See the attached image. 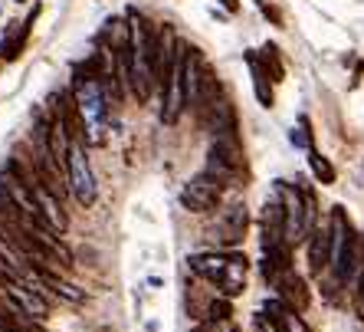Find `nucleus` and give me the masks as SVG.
<instances>
[{"instance_id":"nucleus-1","label":"nucleus","mask_w":364,"mask_h":332,"mask_svg":"<svg viewBox=\"0 0 364 332\" xmlns=\"http://www.w3.org/2000/svg\"><path fill=\"white\" fill-rule=\"evenodd\" d=\"M191 273L203 276V280L217 286L220 296H240L246 290V254L240 250H210V254H194L187 256Z\"/></svg>"},{"instance_id":"nucleus-2","label":"nucleus","mask_w":364,"mask_h":332,"mask_svg":"<svg viewBox=\"0 0 364 332\" xmlns=\"http://www.w3.org/2000/svg\"><path fill=\"white\" fill-rule=\"evenodd\" d=\"M73 99L82 115V142L85 145H102L105 142V115H109V95L95 76L79 73L73 76Z\"/></svg>"},{"instance_id":"nucleus-3","label":"nucleus","mask_w":364,"mask_h":332,"mask_svg":"<svg viewBox=\"0 0 364 332\" xmlns=\"http://www.w3.org/2000/svg\"><path fill=\"white\" fill-rule=\"evenodd\" d=\"M0 293H4V299H7L10 306L17 309V313H23L26 319H46L50 316V299L43 296L40 290V280H23V276H17V273H4V283H0Z\"/></svg>"},{"instance_id":"nucleus-4","label":"nucleus","mask_w":364,"mask_h":332,"mask_svg":"<svg viewBox=\"0 0 364 332\" xmlns=\"http://www.w3.org/2000/svg\"><path fill=\"white\" fill-rule=\"evenodd\" d=\"M243 168H246V158H243V145H240V132H233V135H213L210 152H207V168L203 171H210L220 181L233 185Z\"/></svg>"},{"instance_id":"nucleus-5","label":"nucleus","mask_w":364,"mask_h":332,"mask_svg":"<svg viewBox=\"0 0 364 332\" xmlns=\"http://www.w3.org/2000/svg\"><path fill=\"white\" fill-rule=\"evenodd\" d=\"M272 187H276V197L282 201V211H286V244L292 247V244H299V240H305L312 230H309V217H305V197H302V187H299V181L292 185V181H272Z\"/></svg>"},{"instance_id":"nucleus-6","label":"nucleus","mask_w":364,"mask_h":332,"mask_svg":"<svg viewBox=\"0 0 364 332\" xmlns=\"http://www.w3.org/2000/svg\"><path fill=\"white\" fill-rule=\"evenodd\" d=\"M223 185H227V181H220L217 175L200 171V175H194V178L181 187V204H184L187 211H194V214H210L213 207L220 204Z\"/></svg>"},{"instance_id":"nucleus-7","label":"nucleus","mask_w":364,"mask_h":332,"mask_svg":"<svg viewBox=\"0 0 364 332\" xmlns=\"http://www.w3.org/2000/svg\"><path fill=\"white\" fill-rule=\"evenodd\" d=\"M69 191L76 194V201L82 207L95 204V197H99L92 168L85 162V142H73V148H69Z\"/></svg>"},{"instance_id":"nucleus-8","label":"nucleus","mask_w":364,"mask_h":332,"mask_svg":"<svg viewBox=\"0 0 364 332\" xmlns=\"http://www.w3.org/2000/svg\"><path fill=\"white\" fill-rule=\"evenodd\" d=\"M246 227H250V211L246 204H230L227 211L217 217V227H213V240L220 250H237L246 237Z\"/></svg>"},{"instance_id":"nucleus-9","label":"nucleus","mask_w":364,"mask_h":332,"mask_svg":"<svg viewBox=\"0 0 364 332\" xmlns=\"http://www.w3.org/2000/svg\"><path fill=\"white\" fill-rule=\"evenodd\" d=\"M269 286L276 290V296L286 303V306L299 309V313H305L309 309V303H312V293H309V286H305V280L299 276L292 266H286V270H279L276 276L269 280Z\"/></svg>"},{"instance_id":"nucleus-10","label":"nucleus","mask_w":364,"mask_h":332,"mask_svg":"<svg viewBox=\"0 0 364 332\" xmlns=\"http://www.w3.org/2000/svg\"><path fill=\"white\" fill-rule=\"evenodd\" d=\"M200 122L207 132H213V135H233V132H240L237 128V112H233V105H230V99H213L210 105H203L200 112Z\"/></svg>"},{"instance_id":"nucleus-11","label":"nucleus","mask_w":364,"mask_h":332,"mask_svg":"<svg viewBox=\"0 0 364 332\" xmlns=\"http://www.w3.org/2000/svg\"><path fill=\"white\" fill-rule=\"evenodd\" d=\"M282 244H286V211H282L279 197H272L263 204V254Z\"/></svg>"},{"instance_id":"nucleus-12","label":"nucleus","mask_w":364,"mask_h":332,"mask_svg":"<svg viewBox=\"0 0 364 332\" xmlns=\"http://www.w3.org/2000/svg\"><path fill=\"white\" fill-rule=\"evenodd\" d=\"M305 256H309V273L322 280L325 270H328V264H331V234H328V227H315L312 234H309Z\"/></svg>"},{"instance_id":"nucleus-13","label":"nucleus","mask_w":364,"mask_h":332,"mask_svg":"<svg viewBox=\"0 0 364 332\" xmlns=\"http://www.w3.org/2000/svg\"><path fill=\"white\" fill-rule=\"evenodd\" d=\"M263 313L272 316V323L279 326V332H312V326L302 319V313L292 306H286L279 296H272L263 303Z\"/></svg>"},{"instance_id":"nucleus-14","label":"nucleus","mask_w":364,"mask_h":332,"mask_svg":"<svg viewBox=\"0 0 364 332\" xmlns=\"http://www.w3.org/2000/svg\"><path fill=\"white\" fill-rule=\"evenodd\" d=\"M0 264L7 266L10 273H17V276H23V280H33L36 276V270H33V264H30V256L23 254V250L14 244V240L0 230Z\"/></svg>"},{"instance_id":"nucleus-15","label":"nucleus","mask_w":364,"mask_h":332,"mask_svg":"<svg viewBox=\"0 0 364 332\" xmlns=\"http://www.w3.org/2000/svg\"><path fill=\"white\" fill-rule=\"evenodd\" d=\"M36 280L43 283V286H50L53 293L60 299H66V303H73V306H82L85 303V290H79V286H73V283L63 280V273H40L36 270Z\"/></svg>"},{"instance_id":"nucleus-16","label":"nucleus","mask_w":364,"mask_h":332,"mask_svg":"<svg viewBox=\"0 0 364 332\" xmlns=\"http://www.w3.org/2000/svg\"><path fill=\"white\" fill-rule=\"evenodd\" d=\"M246 63H250V73H253V89H256V99H259V105H266V109H272V89H269V73L263 69V63H259V56L256 53H246Z\"/></svg>"},{"instance_id":"nucleus-17","label":"nucleus","mask_w":364,"mask_h":332,"mask_svg":"<svg viewBox=\"0 0 364 332\" xmlns=\"http://www.w3.org/2000/svg\"><path fill=\"white\" fill-rule=\"evenodd\" d=\"M309 168H312V175L322 181V185H335V178H338L335 165H331L322 152H315V148H309Z\"/></svg>"},{"instance_id":"nucleus-18","label":"nucleus","mask_w":364,"mask_h":332,"mask_svg":"<svg viewBox=\"0 0 364 332\" xmlns=\"http://www.w3.org/2000/svg\"><path fill=\"white\" fill-rule=\"evenodd\" d=\"M259 63H263V69L269 73L272 83H282V79H286V66H282V56H279V50H276L272 43H266V46H263V53H259Z\"/></svg>"},{"instance_id":"nucleus-19","label":"nucleus","mask_w":364,"mask_h":332,"mask_svg":"<svg viewBox=\"0 0 364 332\" xmlns=\"http://www.w3.org/2000/svg\"><path fill=\"white\" fill-rule=\"evenodd\" d=\"M230 316H233V306H230V296H217L207 303V313L203 319H210V323H227Z\"/></svg>"},{"instance_id":"nucleus-20","label":"nucleus","mask_w":364,"mask_h":332,"mask_svg":"<svg viewBox=\"0 0 364 332\" xmlns=\"http://www.w3.org/2000/svg\"><path fill=\"white\" fill-rule=\"evenodd\" d=\"M289 142H292L296 148H312V122H309V115H302V119H299V125H292Z\"/></svg>"},{"instance_id":"nucleus-21","label":"nucleus","mask_w":364,"mask_h":332,"mask_svg":"<svg viewBox=\"0 0 364 332\" xmlns=\"http://www.w3.org/2000/svg\"><path fill=\"white\" fill-rule=\"evenodd\" d=\"M351 306H355V316H361L364 319V266H361V273H358L355 280H351Z\"/></svg>"},{"instance_id":"nucleus-22","label":"nucleus","mask_w":364,"mask_h":332,"mask_svg":"<svg viewBox=\"0 0 364 332\" xmlns=\"http://www.w3.org/2000/svg\"><path fill=\"white\" fill-rule=\"evenodd\" d=\"M259 10H263V14H266V17H269L276 26H282V14L272 7V4H266V0H263V4H259Z\"/></svg>"},{"instance_id":"nucleus-23","label":"nucleus","mask_w":364,"mask_h":332,"mask_svg":"<svg viewBox=\"0 0 364 332\" xmlns=\"http://www.w3.org/2000/svg\"><path fill=\"white\" fill-rule=\"evenodd\" d=\"M20 332H46L40 326V319H23V326H20Z\"/></svg>"},{"instance_id":"nucleus-24","label":"nucleus","mask_w":364,"mask_h":332,"mask_svg":"<svg viewBox=\"0 0 364 332\" xmlns=\"http://www.w3.org/2000/svg\"><path fill=\"white\" fill-rule=\"evenodd\" d=\"M223 4V10H227V14H237L240 10V0H220Z\"/></svg>"},{"instance_id":"nucleus-25","label":"nucleus","mask_w":364,"mask_h":332,"mask_svg":"<svg viewBox=\"0 0 364 332\" xmlns=\"http://www.w3.org/2000/svg\"><path fill=\"white\" fill-rule=\"evenodd\" d=\"M0 332H20V329H14V326H4V323H0Z\"/></svg>"},{"instance_id":"nucleus-26","label":"nucleus","mask_w":364,"mask_h":332,"mask_svg":"<svg viewBox=\"0 0 364 332\" xmlns=\"http://www.w3.org/2000/svg\"><path fill=\"white\" fill-rule=\"evenodd\" d=\"M17 4H23V0H17Z\"/></svg>"}]
</instances>
